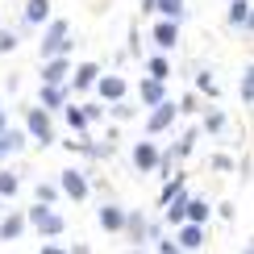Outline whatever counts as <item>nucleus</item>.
<instances>
[{"instance_id":"473e14b6","label":"nucleus","mask_w":254,"mask_h":254,"mask_svg":"<svg viewBox=\"0 0 254 254\" xmlns=\"http://www.w3.org/2000/svg\"><path fill=\"white\" fill-rule=\"evenodd\" d=\"M208 167H213V171H234V158H229V154H213Z\"/></svg>"},{"instance_id":"1a4fd4ad","label":"nucleus","mask_w":254,"mask_h":254,"mask_svg":"<svg viewBox=\"0 0 254 254\" xmlns=\"http://www.w3.org/2000/svg\"><path fill=\"white\" fill-rule=\"evenodd\" d=\"M158 142L154 137H142V142H133V150H129V163H133V171L137 175H150L154 167H158Z\"/></svg>"},{"instance_id":"2eb2a0df","label":"nucleus","mask_w":254,"mask_h":254,"mask_svg":"<svg viewBox=\"0 0 254 254\" xmlns=\"http://www.w3.org/2000/svg\"><path fill=\"white\" fill-rule=\"evenodd\" d=\"M71 96H67V88H46V83H38V109L42 113H50V117H55V113H63V104H67Z\"/></svg>"},{"instance_id":"f03ea898","label":"nucleus","mask_w":254,"mask_h":254,"mask_svg":"<svg viewBox=\"0 0 254 254\" xmlns=\"http://www.w3.org/2000/svg\"><path fill=\"white\" fill-rule=\"evenodd\" d=\"M25 225H34L42 238H63L67 234V217H63L59 208H46V204H29Z\"/></svg>"},{"instance_id":"f257e3e1","label":"nucleus","mask_w":254,"mask_h":254,"mask_svg":"<svg viewBox=\"0 0 254 254\" xmlns=\"http://www.w3.org/2000/svg\"><path fill=\"white\" fill-rule=\"evenodd\" d=\"M75 50V38H71V21L63 17H50L42 25V38H38V59H59V55H71Z\"/></svg>"},{"instance_id":"a878e982","label":"nucleus","mask_w":254,"mask_h":254,"mask_svg":"<svg viewBox=\"0 0 254 254\" xmlns=\"http://www.w3.org/2000/svg\"><path fill=\"white\" fill-rule=\"evenodd\" d=\"M196 96H208V100H217V75L208 67H200L196 71Z\"/></svg>"},{"instance_id":"58836bf2","label":"nucleus","mask_w":254,"mask_h":254,"mask_svg":"<svg viewBox=\"0 0 254 254\" xmlns=\"http://www.w3.org/2000/svg\"><path fill=\"white\" fill-rule=\"evenodd\" d=\"M129 254H146V250H129Z\"/></svg>"},{"instance_id":"f704fd0d","label":"nucleus","mask_w":254,"mask_h":254,"mask_svg":"<svg viewBox=\"0 0 254 254\" xmlns=\"http://www.w3.org/2000/svg\"><path fill=\"white\" fill-rule=\"evenodd\" d=\"M38 254H67V250H63L59 242H42V250H38Z\"/></svg>"},{"instance_id":"6ab92c4d","label":"nucleus","mask_w":254,"mask_h":254,"mask_svg":"<svg viewBox=\"0 0 254 254\" xmlns=\"http://www.w3.org/2000/svg\"><path fill=\"white\" fill-rule=\"evenodd\" d=\"M225 125H229V117L217 109V104H208L204 113H200V129H204L208 137H217V133H225Z\"/></svg>"},{"instance_id":"393cba45","label":"nucleus","mask_w":254,"mask_h":254,"mask_svg":"<svg viewBox=\"0 0 254 254\" xmlns=\"http://www.w3.org/2000/svg\"><path fill=\"white\" fill-rule=\"evenodd\" d=\"M59 184H46V179H38V188H34V204H46V208H55L59 204Z\"/></svg>"},{"instance_id":"bb28decb","label":"nucleus","mask_w":254,"mask_h":254,"mask_svg":"<svg viewBox=\"0 0 254 254\" xmlns=\"http://www.w3.org/2000/svg\"><path fill=\"white\" fill-rule=\"evenodd\" d=\"M17 192H21V175H17V171H0V204L13 200Z\"/></svg>"},{"instance_id":"7c9ffc66","label":"nucleus","mask_w":254,"mask_h":254,"mask_svg":"<svg viewBox=\"0 0 254 254\" xmlns=\"http://www.w3.org/2000/svg\"><path fill=\"white\" fill-rule=\"evenodd\" d=\"M104 113H113V117H117V121H129L133 113H137V104H129V100H117V104H109V109H104Z\"/></svg>"},{"instance_id":"ea45409f","label":"nucleus","mask_w":254,"mask_h":254,"mask_svg":"<svg viewBox=\"0 0 254 254\" xmlns=\"http://www.w3.org/2000/svg\"><path fill=\"white\" fill-rule=\"evenodd\" d=\"M0 113H4V100H0Z\"/></svg>"},{"instance_id":"7ed1b4c3","label":"nucleus","mask_w":254,"mask_h":254,"mask_svg":"<svg viewBox=\"0 0 254 254\" xmlns=\"http://www.w3.org/2000/svg\"><path fill=\"white\" fill-rule=\"evenodd\" d=\"M25 137H29V142H38L42 150L55 146V121H50V113H42L38 104H29V109H25Z\"/></svg>"},{"instance_id":"423d86ee","label":"nucleus","mask_w":254,"mask_h":254,"mask_svg":"<svg viewBox=\"0 0 254 254\" xmlns=\"http://www.w3.org/2000/svg\"><path fill=\"white\" fill-rule=\"evenodd\" d=\"M92 96H96L104 109H109V104H117V100L129 96V79L117 75V71H104V75L96 79V88H92Z\"/></svg>"},{"instance_id":"6e6552de","label":"nucleus","mask_w":254,"mask_h":254,"mask_svg":"<svg viewBox=\"0 0 254 254\" xmlns=\"http://www.w3.org/2000/svg\"><path fill=\"white\" fill-rule=\"evenodd\" d=\"M71 55H59V59H46L42 63V71H38V79L46 83V88H67V79H71Z\"/></svg>"},{"instance_id":"c756f323","label":"nucleus","mask_w":254,"mask_h":254,"mask_svg":"<svg viewBox=\"0 0 254 254\" xmlns=\"http://www.w3.org/2000/svg\"><path fill=\"white\" fill-rule=\"evenodd\" d=\"M175 109H179V117H192V113H204V104H200L196 92H188L184 100H175Z\"/></svg>"},{"instance_id":"5701e85b","label":"nucleus","mask_w":254,"mask_h":254,"mask_svg":"<svg viewBox=\"0 0 254 254\" xmlns=\"http://www.w3.org/2000/svg\"><path fill=\"white\" fill-rule=\"evenodd\" d=\"M154 13H158V21H184V13H188V0H154Z\"/></svg>"},{"instance_id":"cd10ccee","label":"nucleus","mask_w":254,"mask_h":254,"mask_svg":"<svg viewBox=\"0 0 254 254\" xmlns=\"http://www.w3.org/2000/svg\"><path fill=\"white\" fill-rule=\"evenodd\" d=\"M238 92H242V104H254V63H246V67H242Z\"/></svg>"},{"instance_id":"dca6fc26","label":"nucleus","mask_w":254,"mask_h":254,"mask_svg":"<svg viewBox=\"0 0 254 254\" xmlns=\"http://www.w3.org/2000/svg\"><path fill=\"white\" fill-rule=\"evenodd\" d=\"M96 221H100L104 234H121V225H125V208L113 204V200H104V204L96 208Z\"/></svg>"},{"instance_id":"20e7f679","label":"nucleus","mask_w":254,"mask_h":254,"mask_svg":"<svg viewBox=\"0 0 254 254\" xmlns=\"http://www.w3.org/2000/svg\"><path fill=\"white\" fill-rule=\"evenodd\" d=\"M104 75L100 63H75L71 67V79H67V96H92V88H96V79Z\"/></svg>"},{"instance_id":"4468645a","label":"nucleus","mask_w":254,"mask_h":254,"mask_svg":"<svg viewBox=\"0 0 254 254\" xmlns=\"http://www.w3.org/2000/svg\"><path fill=\"white\" fill-rule=\"evenodd\" d=\"M121 234H129L133 250H142L146 242H150V221H146L142 213H125V225H121Z\"/></svg>"},{"instance_id":"4c0bfd02","label":"nucleus","mask_w":254,"mask_h":254,"mask_svg":"<svg viewBox=\"0 0 254 254\" xmlns=\"http://www.w3.org/2000/svg\"><path fill=\"white\" fill-rule=\"evenodd\" d=\"M242 254H254V246H250V242H242Z\"/></svg>"},{"instance_id":"e433bc0d","label":"nucleus","mask_w":254,"mask_h":254,"mask_svg":"<svg viewBox=\"0 0 254 254\" xmlns=\"http://www.w3.org/2000/svg\"><path fill=\"white\" fill-rule=\"evenodd\" d=\"M8 129V117H4V113H0V133H4Z\"/></svg>"},{"instance_id":"412c9836","label":"nucleus","mask_w":254,"mask_h":254,"mask_svg":"<svg viewBox=\"0 0 254 254\" xmlns=\"http://www.w3.org/2000/svg\"><path fill=\"white\" fill-rule=\"evenodd\" d=\"M25 142H29V137H25V129H13V125H8V129L0 133V158L21 154V150H25Z\"/></svg>"},{"instance_id":"c85d7f7f","label":"nucleus","mask_w":254,"mask_h":254,"mask_svg":"<svg viewBox=\"0 0 254 254\" xmlns=\"http://www.w3.org/2000/svg\"><path fill=\"white\" fill-rule=\"evenodd\" d=\"M79 113H83V121H88V129H92L96 121H104V104H100V100H83Z\"/></svg>"},{"instance_id":"0eeeda50","label":"nucleus","mask_w":254,"mask_h":254,"mask_svg":"<svg viewBox=\"0 0 254 254\" xmlns=\"http://www.w3.org/2000/svg\"><path fill=\"white\" fill-rule=\"evenodd\" d=\"M59 196H67V200H88V192H92V184H88V171H79V167H67V171H59Z\"/></svg>"},{"instance_id":"72a5a7b5","label":"nucleus","mask_w":254,"mask_h":254,"mask_svg":"<svg viewBox=\"0 0 254 254\" xmlns=\"http://www.w3.org/2000/svg\"><path fill=\"white\" fill-rule=\"evenodd\" d=\"M154 246H158V254H184V250H179V246H175V242H171V238H158V242H154Z\"/></svg>"},{"instance_id":"c9c22d12","label":"nucleus","mask_w":254,"mask_h":254,"mask_svg":"<svg viewBox=\"0 0 254 254\" xmlns=\"http://www.w3.org/2000/svg\"><path fill=\"white\" fill-rule=\"evenodd\" d=\"M142 13H154V0H142Z\"/></svg>"},{"instance_id":"aec40b11","label":"nucleus","mask_w":254,"mask_h":254,"mask_svg":"<svg viewBox=\"0 0 254 254\" xmlns=\"http://www.w3.org/2000/svg\"><path fill=\"white\" fill-rule=\"evenodd\" d=\"M171 55H150L146 59V79H154V83H167L171 79Z\"/></svg>"},{"instance_id":"ddd939ff","label":"nucleus","mask_w":254,"mask_h":254,"mask_svg":"<svg viewBox=\"0 0 254 254\" xmlns=\"http://www.w3.org/2000/svg\"><path fill=\"white\" fill-rule=\"evenodd\" d=\"M163 100H171V96H167V83H154V79H137V104H142V109L146 113H150L154 109V104H163Z\"/></svg>"},{"instance_id":"f3484780","label":"nucleus","mask_w":254,"mask_h":254,"mask_svg":"<svg viewBox=\"0 0 254 254\" xmlns=\"http://www.w3.org/2000/svg\"><path fill=\"white\" fill-rule=\"evenodd\" d=\"M208 217H213V204H208L204 196H188V204H184V225H208Z\"/></svg>"},{"instance_id":"b1692460","label":"nucleus","mask_w":254,"mask_h":254,"mask_svg":"<svg viewBox=\"0 0 254 254\" xmlns=\"http://www.w3.org/2000/svg\"><path fill=\"white\" fill-rule=\"evenodd\" d=\"M63 121H67L71 129H75V137H83V133H88V121H83V113H79V104H75V100H67V104H63Z\"/></svg>"},{"instance_id":"f8f14e48","label":"nucleus","mask_w":254,"mask_h":254,"mask_svg":"<svg viewBox=\"0 0 254 254\" xmlns=\"http://www.w3.org/2000/svg\"><path fill=\"white\" fill-rule=\"evenodd\" d=\"M225 21L234 29H242V34H250V29H254V4H250V0H229Z\"/></svg>"},{"instance_id":"a211bd4d","label":"nucleus","mask_w":254,"mask_h":254,"mask_svg":"<svg viewBox=\"0 0 254 254\" xmlns=\"http://www.w3.org/2000/svg\"><path fill=\"white\" fill-rule=\"evenodd\" d=\"M171 242H175V246L184 250V254H192V250H200V246H204V225H179Z\"/></svg>"},{"instance_id":"39448f33","label":"nucleus","mask_w":254,"mask_h":254,"mask_svg":"<svg viewBox=\"0 0 254 254\" xmlns=\"http://www.w3.org/2000/svg\"><path fill=\"white\" fill-rule=\"evenodd\" d=\"M175 121H179V109H175V100H163V104H154V109L146 113V125H142V133H146V137H163L167 129H175Z\"/></svg>"},{"instance_id":"4be33fe9","label":"nucleus","mask_w":254,"mask_h":254,"mask_svg":"<svg viewBox=\"0 0 254 254\" xmlns=\"http://www.w3.org/2000/svg\"><path fill=\"white\" fill-rule=\"evenodd\" d=\"M25 234V213H4L0 217V242H17Z\"/></svg>"},{"instance_id":"9d476101","label":"nucleus","mask_w":254,"mask_h":254,"mask_svg":"<svg viewBox=\"0 0 254 254\" xmlns=\"http://www.w3.org/2000/svg\"><path fill=\"white\" fill-rule=\"evenodd\" d=\"M150 42H154V55H171L179 46V25L175 21H154L150 25Z\"/></svg>"},{"instance_id":"9b49d317","label":"nucleus","mask_w":254,"mask_h":254,"mask_svg":"<svg viewBox=\"0 0 254 254\" xmlns=\"http://www.w3.org/2000/svg\"><path fill=\"white\" fill-rule=\"evenodd\" d=\"M50 17H55V0H25V8H21V25L25 29H42Z\"/></svg>"},{"instance_id":"2f4dec72","label":"nucleus","mask_w":254,"mask_h":254,"mask_svg":"<svg viewBox=\"0 0 254 254\" xmlns=\"http://www.w3.org/2000/svg\"><path fill=\"white\" fill-rule=\"evenodd\" d=\"M17 46H21V38L13 34V29H0V55H13Z\"/></svg>"}]
</instances>
